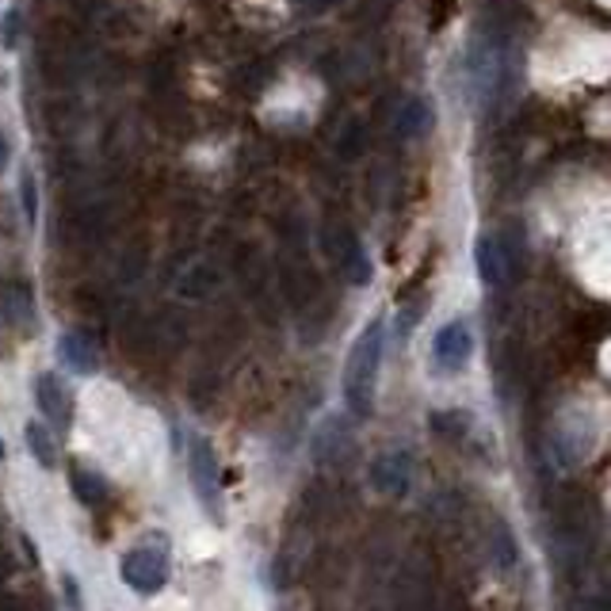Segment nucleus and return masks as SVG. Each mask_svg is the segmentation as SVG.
Masks as SVG:
<instances>
[{
    "label": "nucleus",
    "instance_id": "nucleus-12",
    "mask_svg": "<svg viewBox=\"0 0 611 611\" xmlns=\"http://www.w3.org/2000/svg\"><path fill=\"white\" fill-rule=\"evenodd\" d=\"M0 310H4V321H12V325H20V329H27L31 318H35V302H31V291L23 284L8 287Z\"/></svg>",
    "mask_w": 611,
    "mask_h": 611
},
{
    "label": "nucleus",
    "instance_id": "nucleus-2",
    "mask_svg": "<svg viewBox=\"0 0 611 611\" xmlns=\"http://www.w3.org/2000/svg\"><path fill=\"white\" fill-rule=\"evenodd\" d=\"M119 577L131 585L134 592H157L168 581V543L160 535L142 538L138 546L123 554L119 562Z\"/></svg>",
    "mask_w": 611,
    "mask_h": 611
},
{
    "label": "nucleus",
    "instance_id": "nucleus-14",
    "mask_svg": "<svg viewBox=\"0 0 611 611\" xmlns=\"http://www.w3.org/2000/svg\"><path fill=\"white\" fill-rule=\"evenodd\" d=\"M429 123H432L429 103H424V100H409L406 111H401V119H398V134H401V138H416V134H421Z\"/></svg>",
    "mask_w": 611,
    "mask_h": 611
},
{
    "label": "nucleus",
    "instance_id": "nucleus-23",
    "mask_svg": "<svg viewBox=\"0 0 611 611\" xmlns=\"http://www.w3.org/2000/svg\"><path fill=\"white\" fill-rule=\"evenodd\" d=\"M0 455H4V447H0Z\"/></svg>",
    "mask_w": 611,
    "mask_h": 611
},
{
    "label": "nucleus",
    "instance_id": "nucleus-8",
    "mask_svg": "<svg viewBox=\"0 0 611 611\" xmlns=\"http://www.w3.org/2000/svg\"><path fill=\"white\" fill-rule=\"evenodd\" d=\"M478 268H481V279H486L489 287H504L512 276V253L509 245H504V237H481L478 241Z\"/></svg>",
    "mask_w": 611,
    "mask_h": 611
},
{
    "label": "nucleus",
    "instance_id": "nucleus-19",
    "mask_svg": "<svg viewBox=\"0 0 611 611\" xmlns=\"http://www.w3.org/2000/svg\"><path fill=\"white\" fill-rule=\"evenodd\" d=\"M8 157H12V146H8V138H4V134H0V173H4Z\"/></svg>",
    "mask_w": 611,
    "mask_h": 611
},
{
    "label": "nucleus",
    "instance_id": "nucleus-17",
    "mask_svg": "<svg viewBox=\"0 0 611 611\" xmlns=\"http://www.w3.org/2000/svg\"><path fill=\"white\" fill-rule=\"evenodd\" d=\"M458 0H429V12H432V27H447V20L455 15Z\"/></svg>",
    "mask_w": 611,
    "mask_h": 611
},
{
    "label": "nucleus",
    "instance_id": "nucleus-6",
    "mask_svg": "<svg viewBox=\"0 0 611 611\" xmlns=\"http://www.w3.org/2000/svg\"><path fill=\"white\" fill-rule=\"evenodd\" d=\"M371 481H375V489L386 493V497H406L409 486H413V463H409L406 452H386V455L375 458Z\"/></svg>",
    "mask_w": 611,
    "mask_h": 611
},
{
    "label": "nucleus",
    "instance_id": "nucleus-13",
    "mask_svg": "<svg viewBox=\"0 0 611 611\" xmlns=\"http://www.w3.org/2000/svg\"><path fill=\"white\" fill-rule=\"evenodd\" d=\"M74 493L80 497V504H103V497H108V486H103L100 474L85 470V466H74Z\"/></svg>",
    "mask_w": 611,
    "mask_h": 611
},
{
    "label": "nucleus",
    "instance_id": "nucleus-7",
    "mask_svg": "<svg viewBox=\"0 0 611 611\" xmlns=\"http://www.w3.org/2000/svg\"><path fill=\"white\" fill-rule=\"evenodd\" d=\"M432 352H436V364L444 371H458L474 352V336L466 329V321H452V325L440 329L436 341H432Z\"/></svg>",
    "mask_w": 611,
    "mask_h": 611
},
{
    "label": "nucleus",
    "instance_id": "nucleus-5",
    "mask_svg": "<svg viewBox=\"0 0 611 611\" xmlns=\"http://www.w3.org/2000/svg\"><path fill=\"white\" fill-rule=\"evenodd\" d=\"M188 470H191V481H196V489H199L203 509L211 512V516H219L222 512V504H219V455H214V447L207 444L203 436H191Z\"/></svg>",
    "mask_w": 611,
    "mask_h": 611
},
{
    "label": "nucleus",
    "instance_id": "nucleus-18",
    "mask_svg": "<svg viewBox=\"0 0 611 611\" xmlns=\"http://www.w3.org/2000/svg\"><path fill=\"white\" fill-rule=\"evenodd\" d=\"M20 196H23V214H27V219H35V211H38V191H35V180H31V173H23Z\"/></svg>",
    "mask_w": 611,
    "mask_h": 611
},
{
    "label": "nucleus",
    "instance_id": "nucleus-11",
    "mask_svg": "<svg viewBox=\"0 0 611 611\" xmlns=\"http://www.w3.org/2000/svg\"><path fill=\"white\" fill-rule=\"evenodd\" d=\"M516 538H512L509 524H504L501 516L489 520V562H493L497 569H512L516 566Z\"/></svg>",
    "mask_w": 611,
    "mask_h": 611
},
{
    "label": "nucleus",
    "instance_id": "nucleus-10",
    "mask_svg": "<svg viewBox=\"0 0 611 611\" xmlns=\"http://www.w3.org/2000/svg\"><path fill=\"white\" fill-rule=\"evenodd\" d=\"M58 356L66 359L69 367H74L77 375H92L96 371V364H100V356H96V344L88 341L85 333H62V341H58Z\"/></svg>",
    "mask_w": 611,
    "mask_h": 611
},
{
    "label": "nucleus",
    "instance_id": "nucleus-22",
    "mask_svg": "<svg viewBox=\"0 0 611 611\" xmlns=\"http://www.w3.org/2000/svg\"><path fill=\"white\" fill-rule=\"evenodd\" d=\"M452 611H463V608H452Z\"/></svg>",
    "mask_w": 611,
    "mask_h": 611
},
{
    "label": "nucleus",
    "instance_id": "nucleus-16",
    "mask_svg": "<svg viewBox=\"0 0 611 611\" xmlns=\"http://www.w3.org/2000/svg\"><path fill=\"white\" fill-rule=\"evenodd\" d=\"M341 256H344V264H348V276H352V284H367V260H364V248H359V241L352 237V233H344L341 237Z\"/></svg>",
    "mask_w": 611,
    "mask_h": 611
},
{
    "label": "nucleus",
    "instance_id": "nucleus-1",
    "mask_svg": "<svg viewBox=\"0 0 611 611\" xmlns=\"http://www.w3.org/2000/svg\"><path fill=\"white\" fill-rule=\"evenodd\" d=\"M379 364H382V321L359 333V341L352 344L348 367H344V401L348 413L356 421H367L375 409V386H379Z\"/></svg>",
    "mask_w": 611,
    "mask_h": 611
},
{
    "label": "nucleus",
    "instance_id": "nucleus-4",
    "mask_svg": "<svg viewBox=\"0 0 611 611\" xmlns=\"http://www.w3.org/2000/svg\"><path fill=\"white\" fill-rule=\"evenodd\" d=\"M313 558V532L306 520H295V527L287 532V538L279 543L276 566H271V577H276V589H295V585L306 577Z\"/></svg>",
    "mask_w": 611,
    "mask_h": 611
},
{
    "label": "nucleus",
    "instance_id": "nucleus-15",
    "mask_svg": "<svg viewBox=\"0 0 611 611\" xmlns=\"http://www.w3.org/2000/svg\"><path fill=\"white\" fill-rule=\"evenodd\" d=\"M27 447H31V455H35L38 463L46 466V470H51V466H58V447H54L51 432H46L43 424H35V421L27 424Z\"/></svg>",
    "mask_w": 611,
    "mask_h": 611
},
{
    "label": "nucleus",
    "instance_id": "nucleus-9",
    "mask_svg": "<svg viewBox=\"0 0 611 611\" xmlns=\"http://www.w3.org/2000/svg\"><path fill=\"white\" fill-rule=\"evenodd\" d=\"M35 398H38V409L46 413V421L58 424V429H66L69 416H74V406H69V393L62 390V382L54 379V375H38Z\"/></svg>",
    "mask_w": 611,
    "mask_h": 611
},
{
    "label": "nucleus",
    "instance_id": "nucleus-21",
    "mask_svg": "<svg viewBox=\"0 0 611 611\" xmlns=\"http://www.w3.org/2000/svg\"><path fill=\"white\" fill-rule=\"evenodd\" d=\"M585 611H608V600L604 597H592L589 604H585Z\"/></svg>",
    "mask_w": 611,
    "mask_h": 611
},
{
    "label": "nucleus",
    "instance_id": "nucleus-3",
    "mask_svg": "<svg viewBox=\"0 0 611 611\" xmlns=\"http://www.w3.org/2000/svg\"><path fill=\"white\" fill-rule=\"evenodd\" d=\"M436 592V566L424 551H409L393 577V604L398 611H432Z\"/></svg>",
    "mask_w": 611,
    "mask_h": 611
},
{
    "label": "nucleus",
    "instance_id": "nucleus-20",
    "mask_svg": "<svg viewBox=\"0 0 611 611\" xmlns=\"http://www.w3.org/2000/svg\"><path fill=\"white\" fill-rule=\"evenodd\" d=\"M8 569H12V558H8V551H4V546H0V581H4Z\"/></svg>",
    "mask_w": 611,
    "mask_h": 611
}]
</instances>
